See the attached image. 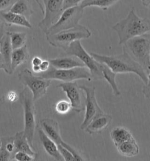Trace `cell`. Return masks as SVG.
Wrapping results in <instances>:
<instances>
[{
    "label": "cell",
    "instance_id": "29",
    "mask_svg": "<svg viewBox=\"0 0 150 161\" xmlns=\"http://www.w3.org/2000/svg\"><path fill=\"white\" fill-rule=\"evenodd\" d=\"M58 147L61 155L64 159V161H75V158L68 149L63 147L62 145H58Z\"/></svg>",
    "mask_w": 150,
    "mask_h": 161
},
{
    "label": "cell",
    "instance_id": "33",
    "mask_svg": "<svg viewBox=\"0 0 150 161\" xmlns=\"http://www.w3.org/2000/svg\"><path fill=\"white\" fill-rule=\"evenodd\" d=\"M148 80L142 88V93L145 98H150V73L147 75Z\"/></svg>",
    "mask_w": 150,
    "mask_h": 161
},
{
    "label": "cell",
    "instance_id": "36",
    "mask_svg": "<svg viewBox=\"0 0 150 161\" xmlns=\"http://www.w3.org/2000/svg\"><path fill=\"white\" fill-rule=\"evenodd\" d=\"M42 59L40 57H38V56H35L32 60V66H40L41 63H42Z\"/></svg>",
    "mask_w": 150,
    "mask_h": 161
},
{
    "label": "cell",
    "instance_id": "16",
    "mask_svg": "<svg viewBox=\"0 0 150 161\" xmlns=\"http://www.w3.org/2000/svg\"><path fill=\"white\" fill-rule=\"evenodd\" d=\"M41 128L49 137L57 145H61L62 140L60 134V129L58 123L53 119L46 118L41 121Z\"/></svg>",
    "mask_w": 150,
    "mask_h": 161
},
{
    "label": "cell",
    "instance_id": "34",
    "mask_svg": "<svg viewBox=\"0 0 150 161\" xmlns=\"http://www.w3.org/2000/svg\"><path fill=\"white\" fill-rule=\"evenodd\" d=\"M50 66H51V64L49 60H43L39 66L41 72H45L47 71L49 69Z\"/></svg>",
    "mask_w": 150,
    "mask_h": 161
},
{
    "label": "cell",
    "instance_id": "14",
    "mask_svg": "<svg viewBox=\"0 0 150 161\" xmlns=\"http://www.w3.org/2000/svg\"><path fill=\"white\" fill-rule=\"evenodd\" d=\"M0 21L7 25H17L27 29H32V27L29 19L11 11H0Z\"/></svg>",
    "mask_w": 150,
    "mask_h": 161
},
{
    "label": "cell",
    "instance_id": "39",
    "mask_svg": "<svg viewBox=\"0 0 150 161\" xmlns=\"http://www.w3.org/2000/svg\"><path fill=\"white\" fill-rule=\"evenodd\" d=\"M35 2L37 3V4L38 5V6H39V8H40L41 11L42 12V14H45V9H44V8H43V5H42V4L41 3L40 1H39V0H35Z\"/></svg>",
    "mask_w": 150,
    "mask_h": 161
},
{
    "label": "cell",
    "instance_id": "17",
    "mask_svg": "<svg viewBox=\"0 0 150 161\" xmlns=\"http://www.w3.org/2000/svg\"><path fill=\"white\" fill-rule=\"evenodd\" d=\"M112 120V115L104 113L94 119L85 130L90 135L101 133L111 125Z\"/></svg>",
    "mask_w": 150,
    "mask_h": 161
},
{
    "label": "cell",
    "instance_id": "23",
    "mask_svg": "<svg viewBox=\"0 0 150 161\" xmlns=\"http://www.w3.org/2000/svg\"><path fill=\"white\" fill-rule=\"evenodd\" d=\"M30 19L33 13L31 0H18L9 10Z\"/></svg>",
    "mask_w": 150,
    "mask_h": 161
},
{
    "label": "cell",
    "instance_id": "40",
    "mask_svg": "<svg viewBox=\"0 0 150 161\" xmlns=\"http://www.w3.org/2000/svg\"><path fill=\"white\" fill-rule=\"evenodd\" d=\"M4 64L2 62H0V70H4Z\"/></svg>",
    "mask_w": 150,
    "mask_h": 161
},
{
    "label": "cell",
    "instance_id": "28",
    "mask_svg": "<svg viewBox=\"0 0 150 161\" xmlns=\"http://www.w3.org/2000/svg\"><path fill=\"white\" fill-rule=\"evenodd\" d=\"M55 109L58 114H68L72 109V106L70 102L61 100L56 103Z\"/></svg>",
    "mask_w": 150,
    "mask_h": 161
},
{
    "label": "cell",
    "instance_id": "30",
    "mask_svg": "<svg viewBox=\"0 0 150 161\" xmlns=\"http://www.w3.org/2000/svg\"><path fill=\"white\" fill-rule=\"evenodd\" d=\"M14 159L18 161H33L35 158L25 152L18 151L14 154Z\"/></svg>",
    "mask_w": 150,
    "mask_h": 161
},
{
    "label": "cell",
    "instance_id": "5",
    "mask_svg": "<svg viewBox=\"0 0 150 161\" xmlns=\"http://www.w3.org/2000/svg\"><path fill=\"white\" fill-rule=\"evenodd\" d=\"M91 31L84 25L78 24L73 28L63 30L58 33L46 36L47 41L52 46L65 50L71 43L77 40L88 39Z\"/></svg>",
    "mask_w": 150,
    "mask_h": 161
},
{
    "label": "cell",
    "instance_id": "22",
    "mask_svg": "<svg viewBox=\"0 0 150 161\" xmlns=\"http://www.w3.org/2000/svg\"><path fill=\"white\" fill-rule=\"evenodd\" d=\"M29 58V54L27 45L13 50L11 57V67L12 71L14 72L18 67L27 62Z\"/></svg>",
    "mask_w": 150,
    "mask_h": 161
},
{
    "label": "cell",
    "instance_id": "9",
    "mask_svg": "<svg viewBox=\"0 0 150 161\" xmlns=\"http://www.w3.org/2000/svg\"><path fill=\"white\" fill-rule=\"evenodd\" d=\"M84 10L78 5L64 10L58 20L45 34L46 36L54 34L78 25L83 17Z\"/></svg>",
    "mask_w": 150,
    "mask_h": 161
},
{
    "label": "cell",
    "instance_id": "32",
    "mask_svg": "<svg viewBox=\"0 0 150 161\" xmlns=\"http://www.w3.org/2000/svg\"><path fill=\"white\" fill-rule=\"evenodd\" d=\"M84 0H64L63 10V11L70 7L79 5Z\"/></svg>",
    "mask_w": 150,
    "mask_h": 161
},
{
    "label": "cell",
    "instance_id": "2",
    "mask_svg": "<svg viewBox=\"0 0 150 161\" xmlns=\"http://www.w3.org/2000/svg\"><path fill=\"white\" fill-rule=\"evenodd\" d=\"M90 54L98 62L108 66L116 74L134 73L138 76L144 84L147 82V75L143 68L126 53L114 56H106L93 52Z\"/></svg>",
    "mask_w": 150,
    "mask_h": 161
},
{
    "label": "cell",
    "instance_id": "10",
    "mask_svg": "<svg viewBox=\"0 0 150 161\" xmlns=\"http://www.w3.org/2000/svg\"><path fill=\"white\" fill-rule=\"evenodd\" d=\"M79 86L84 91L86 95L84 120L80 125V129L85 130L94 119L104 112L100 108L97 102L95 87L85 85H79Z\"/></svg>",
    "mask_w": 150,
    "mask_h": 161
},
{
    "label": "cell",
    "instance_id": "19",
    "mask_svg": "<svg viewBox=\"0 0 150 161\" xmlns=\"http://www.w3.org/2000/svg\"><path fill=\"white\" fill-rule=\"evenodd\" d=\"M14 142L15 147V152H23L33 156L34 158H36L37 156V153L33 150V147L28 142L23 130L18 132L15 135Z\"/></svg>",
    "mask_w": 150,
    "mask_h": 161
},
{
    "label": "cell",
    "instance_id": "21",
    "mask_svg": "<svg viewBox=\"0 0 150 161\" xmlns=\"http://www.w3.org/2000/svg\"><path fill=\"white\" fill-rule=\"evenodd\" d=\"M110 135L112 143L116 147L133 137L131 132L124 126L114 127L110 131Z\"/></svg>",
    "mask_w": 150,
    "mask_h": 161
},
{
    "label": "cell",
    "instance_id": "4",
    "mask_svg": "<svg viewBox=\"0 0 150 161\" xmlns=\"http://www.w3.org/2000/svg\"><path fill=\"white\" fill-rule=\"evenodd\" d=\"M20 103L23 110L24 129L23 132L31 146L33 147V140L36 128L35 107L33 95L29 89L25 86L19 96Z\"/></svg>",
    "mask_w": 150,
    "mask_h": 161
},
{
    "label": "cell",
    "instance_id": "24",
    "mask_svg": "<svg viewBox=\"0 0 150 161\" xmlns=\"http://www.w3.org/2000/svg\"><path fill=\"white\" fill-rule=\"evenodd\" d=\"M118 1L120 0H84L79 6L83 9L87 7H95L106 11L116 4Z\"/></svg>",
    "mask_w": 150,
    "mask_h": 161
},
{
    "label": "cell",
    "instance_id": "8",
    "mask_svg": "<svg viewBox=\"0 0 150 161\" xmlns=\"http://www.w3.org/2000/svg\"><path fill=\"white\" fill-rule=\"evenodd\" d=\"M18 79L31 91L35 102L46 95L48 88L51 85V80L34 76L28 69H25L19 73Z\"/></svg>",
    "mask_w": 150,
    "mask_h": 161
},
{
    "label": "cell",
    "instance_id": "38",
    "mask_svg": "<svg viewBox=\"0 0 150 161\" xmlns=\"http://www.w3.org/2000/svg\"><path fill=\"white\" fill-rule=\"evenodd\" d=\"M141 1L142 5L150 9V0H141Z\"/></svg>",
    "mask_w": 150,
    "mask_h": 161
},
{
    "label": "cell",
    "instance_id": "18",
    "mask_svg": "<svg viewBox=\"0 0 150 161\" xmlns=\"http://www.w3.org/2000/svg\"><path fill=\"white\" fill-rule=\"evenodd\" d=\"M52 66L58 69H70L79 67H86L78 57L72 56L49 59Z\"/></svg>",
    "mask_w": 150,
    "mask_h": 161
},
{
    "label": "cell",
    "instance_id": "6",
    "mask_svg": "<svg viewBox=\"0 0 150 161\" xmlns=\"http://www.w3.org/2000/svg\"><path fill=\"white\" fill-rule=\"evenodd\" d=\"M38 76L49 80H56L63 82H71L78 80L91 81L92 75L86 67H79L70 69H58L53 66L45 72L38 73Z\"/></svg>",
    "mask_w": 150,
    "mask_h": 161
},
{
    "label": "cell",
    "instance_id": "26",
    "mask_svg": "<svg viewBox=\"0 0 150 161\" xmlns=\"http://www.w3.org/2000/svg\"><path fill=\"white\" fill-rule=\"evenodd\" d=\"M13 50L22 47L27 42V33L23 32H9Z\"/></svg>",
    "mask_w": 150,
    "mask_h": 161
},
{
    "label": "cell",
    "instance_id": "42",
    "mask_svg": "<svg viewBox=\"0 0 150 161\" xmlns=\"http://www.w3.org/2000/svg\"><path fill=\"white\" fill-rule=\"evenodd\" d=\"M1 21H0V25H1Z\"/></svg>",
    "mask_w": 150,
    "mask_h": 161
},
{
    "label": "cell",
    "instance_id": "7",
    "mask_svg": "<svg viewBox=\"0 0 150 161\" xmlns=\"http://www.w3.org/2000/svg\"><path fill=\"white\" fill-rule=\"evenodd\" d=\"M68 56L78 57L84 63L90 72L92 79L95 80H102L103 79V63L98 62L91 54L87 52L82 45L80 40L73 42L64 50Z\"/></svg>",
    "mask_w": 150,
    "mask_h": 161
},
{
    "label": "cell",
    "instance_id": "1",
    "mask_svg": "<svg viewBox=\"0 0 150 161\" xmlns=\"http://www.w3.org/2000/svg\"><path fill=\"white\" fill-rule=\"evenodd\" d=\"M112 29L117 33L119 44L122 45L131 38L150 32V19L141 18L132 8L126 17L114 24Z\"/></svg>",
    "mask_w": 150,
    "mask_h": 161
},
{
    "label": "cell",
    "instance_id": "31",
    "mask_svg": "<svg viewBox=\"0 0 150 161\" xmlns=\"http://www.w3.org/2000/svg\"><path fill=\"white\" fill-rule=\"evenodd\" d=\"M18 0H0V11H9Z\"/></svg>",
    "mask_w": 150,
    "mask_h": 161
},
{
    "label": "cell",
    "instance_id": "35",
    "mask_svg": "<svg viewBox=\"0 0 150 161\" xmlns=\"http://www.w3.org/2000/svg\"><path fill=\"white\" fill-rule=\"evenodd\" d=\"M4 33V24L1 22V24L0 25V40ZM0 62L3 63L2 57V54H1V43H0Z\"/></svg>",
    "mask_w": 150,
    "mask_h": 161
},
{
    "label": "cell",
    "instance_id": "13",
    "mask_svg": "<svg viewBox=\"0 0 150 161\" xmlns=\"http://www.w3.org/2000/svg\"><path fill=\"white\" fill-rule=\"evenodd\" d=\"M1 50L2 57L3 63L4 64V71L9 75L14 72L11 67V57L13 52V48L11 43V38L9 32L4 34L0 40Z\"/></svg>",
    "mask_w": 150,
    "mask_h": 161
},
{
    "label": "cell",
    "instance_id": "25",
    "mask_svg": "<svg viewBox=\"0 0 150 161\" xmlns=\"http://www.w3.org/2000/svg\"><path fill=\"white\" fill-rule=\"evenodd\" d=\"M103 75L104 80L106 81L109 85L110 86L112 93L115 96H120L121 92L118 89L117 86V83L116 81V75L105 64L103 63Z\"/></svg>",
    "mask_w": 150,
    "mask_h": 161
},
{
    "label": "cell",
    "instance_id": "37",
    "mask_svg": "<svg viewBox=\"0 0 150 161\" xmlns=\"http://www.w3.org/2000/svg\"><path fill=\"white\" fill-rule=\"evenodd\" d=\"M7 98H8V99L9 100V101L14 102L17 98L16 93L14 92H9V93H8V95H7Z\"/></svg>",
    "mask_w": 150,
    "mask_h": 161
},
{
    "label": "cell",
    "instance_id": "3",
    "mask_svg": "<svg viewBox=\"0 0 150 161\" xmlns=\"http://www.w3.org/2000/svg\"><path fill=\"white\" fill-rule=\"evenodd\" d=\"M122 50L137 62L147 75L150 73V32L128 40L122 44Z\"/></svg>",
    "mask_w": 150,
    "mask_h": 161
},
{
    "label": "cell",
    "instance_id": "12",
    "mask_svg": "<svg viewBox=\"0 0 150 161\" xmlns=\"http://www.w3.org/2000/svg\"><path fill=\"white\" fill-rule=\"evenodd\" d=\"M64 92L69 100L72 109L77 113H80L85 110L86 95L77 83L63 82L57 86Z\"/></svg>",
    "mask_w": 150,
    "mask_h": 161
},
{
    "label": "cell",
    "instance_id": "15",
    "mask_svg": "<svg viewBox=\"0 0 150 161\" xmlns=\"http://www.w3.org/2000/svg\"><path fill=\"white\" fill-rule=\"evenodd\" d=\"M38 132L42 146L47 153L56 161H64V159L61 155V153L58 149V145L56 143L47 136L42 130V128L39 127Z\"/></svg>",
    "mask_w": 150,
    "mask_h": 161
},
{
    "label": "cell",
    "instance_id": "41",
    "mask_svg": "<svg viewBox=\"0 0 150 161\" xmlns=\"http://www.w3.org/2000/svg\"><path fill=\"white\" fill-rule=\"evenodd\" d=\"M1 138H0V147H1Z\"/></svg>",
    "mask_w": 150,
    "mask_h": 161
},
{
    "label": "cell",
    "instance_id": "27",
    "mask_svg": "<svg viewBox=\"0 0 150 161\" xmlns=\"http://www.w3.org/2000/svg\"><path fill=\"white\" fill-rule=\"evenodd\" d=\"M61 145H62L63 147H66L67 149H68L72 153V154L75 158V161H86V160H89V158L88 157V156L84 155L83 153H82V152H80V151H78L77 149H75V147L70 146V145H69L66 142L63 141L62 142Z\"/></svg>",
    "mask_w": 150,
    "mask_h": 161
},
{
    "label": "cell",
    "instance_id": "20",
    "mask_svg": "<svg viewBox=\"0 0 150 161\" xmlns=\"http://www.w3.org/2000/svg\"><path fill=\"white\" fill-rule=\"evenodd\" d=\"M116 147L117 152L121 155L127 158L137 156L140 151L139 145L134 136L126 141L122 142Z\"/></svg>",
    "mask_w": 150,
    "mask_h": 161
},
{
    "label": "cell",
    "instance_id": "11",
    "mask_svg": "<svg viewBox=\"0 0 150 161\" xmlns=\"http://www.w3.org/2000/svg\"><path fill=\"white\" fill-rule=\"evenodd\" d=\"M45 5V16L38 27L45 33L56 23L63 13L64 0H42Z\"/></svg>",
    "mask_w": 150,
    "mask_h": 161
}]
</instances>
